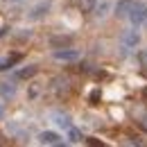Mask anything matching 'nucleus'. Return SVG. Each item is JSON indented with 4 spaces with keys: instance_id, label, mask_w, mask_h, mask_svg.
<instances>
[{
    "instance_id": "f257e3e1",
    "label": "nucleus",
    "mask_w": 147,
    "mask_h": 147,
    "mask_svg": "<svg viewBox=\"0 0 147 147\" xmlns=\"http://www.w3.org/2000/svg\"><path fill=\"white\" fill-rule=\"evenodd\" d=\"M127 18L131 20V25H134V27H147V5L136 0Z\"/></svg>"
},
{
    "instance_id": "f03ea898",
    "label": "nucleus",
    "mask_w": 147,
    "mask_h": 147,
    "mask_svg": "<svg viewBox=\"0 0 147 147\" xmlns=\"http://www.w3.org/2000/svg\"><path fill=\"white\" fill-rule=\"evenodd\" d=\"M73 41L75 38L70 34H55V36L48 38V45L55 50H61V48H73Z\"/></svg>"
},
{
    "instance_id": "7ed1b4c3",
    "label": "nucleus",
    "mask_w": 147,
    "mask_h": 147,
    "mask_svg": "<svg viewBox=\"0 0 147 147\" xmlns=\"http://www.w3.org/2000/svg\"><path fill=\"white\" fill-rule=\"evenodd\" d=\"M38 143L41 145H63V140H61V136L57 131H41L38 134Z\"/></svg>"
},
{
    "instance_id": "20e7f679",
    "label": "nucleus",
    "mask_w": 147,
    "mask_h": 147,
    "mask_svg": "<svg viewBox=\"0 0 147 147\" xmlns=\"http://www.w3.org/2000/svg\"><path fill=\"white\" fill-rule=\"evenodd\" d=\"M55 59L57 61H77L79 52L75 48H61V50H55Z\"/></svg>"
},
{
    "instance_id": "39448f33",
    "label": "nucleus",
    "mask_w": 147,
    "mask_h": 147,
    "mask_svg": "<svg viewBox=\"0 0 147 147\" xmlns=\"http://www.w3.org/2000/svg\"><path fill=\"white\" fill-rule=\"evenodd\" d=\"M120 38H122V45H125V48H136V45L140 43V34H138L136 30H125Z\"/></svg>"
},
{
    "instance_id": "423d86ee",
    "label": "nucleus",
    "mask_w": 147,
    "mask_h": 147,
    "mask_svg": "<svg viewBox=\"0 0 147 147\" xmlns=\"http://www.w3.org/2000/svg\"><path fill=\"white\" fill-rule=\"evenodd\" d=\"M48 11H50V5H48V2H38L36 7L27 14V18H30V20H41V18L48 16Z\"/></svg>"
},
{
    "instance_id": "0eeeda50",
    "label": "nucleus",
    "mask_w": 147,
    "mask_h": 147,
    "mask_svg": "<svg viewBox=\"0 0 147 147\" xmlns=\"http://www.w3.org/2000/svg\"><path fill=\"white\" fill-rule=\"evenodd\" d=\"M134 2H136V0H118V5H115V16H118V18H127L131 7H134Z\"/></svg>"
},
{
    "instance_id": "6e6552de",
    "label": "nucleus",
    "mask_w": 147,
    "mask_h": 147,
    "mask_svg": "<svg viewBox=\"0 0 147 147\" xmlns=\"http://www.w3.org/2000/svg\"><path fill=\"white\" fill-rule=\"evenodd\" d=\"M52 91H55L59 97H61V95H68V93H70V82L59 77V79H55V84H52Z\"/></svg>"
},
{
    "instance_id": "1a4fd4ad",
    "label": "nucleus",
    "mask_w": 147,
    "mask_h": 147,
    "mask_svg": "<svg viewBox=\"0 0 147 147\" xmlns=\"http://www.w3.org/2000/svg\"><path fill=\"white\" fill-rule=\"evenodd\" d=\"M52 120H55L59 127H63L66 131L73 127V122H70V115H68V113H61V111H57V113H52Z\"/></svg>"
},
{
    "instance_id": "9d476101",
    "label": "nucleus",
    "mask_w": 147,
    "mask_h": 147,
    "mask_svg": "<svg viewBox=\"0 0 147 147\" xmlns=\"http://www.w3.org/2000/svg\"><path fill=\"white\" fill-rule=\"evenodd\" d=\"M0 95H2V97H14V95H16V84L2 82V84H0Z\"/></svg>"
},
{
    "instance_id": "9b49d317",
    "label": "nucleus",
    "mask_w": 147,
    "mask_h": 147,
    "mask_svg": "<svg viewBox=\"0 0 147 147\" xmlns=\"http://www.w3.org/2000/svg\"><path fill=\"white\" fill-rule=\"evenodd\" d=\"M36 73H38V66H27V68L18 70V73H16V77H18V79H32Z\"/></svg>"
},
{
    "instance_id": "f8f14e48",
    "label": "nucleus",
    "mask_w": 147,
    "mask_h": 147,
    "mask_svg": "<svg viewBox=\"0 0 147 147\" xmlns=\"http://www.w3.org/2000/svg\"><path fill=\"white\" fill-rule=\"evenodd\" d=\"M20 59H23V55H11V57H7V59H2V61H0V70H9V68H11L16 61H20Z\"/></svg>"
},
{
    "instance_id": "ddd939ff",
    "label": "nucleus",
    "mask_w": 147,
    "mask_h": 147,
    "mask_svg": "<svg viewBox=\"0 0 147 147\" xmlns=\"http://www.w3.org/2000/svg\"><path fill=\"white\" fill-rule=\"evenodd\" d=\"M95 7H97V0H79V9H82L84 14L95 11Z\"/></svg>"
},
{
    "instance_id": "4468645a",
    "label": "nucleus",
    "mask_w": 147,
    "mask_h": 147,
    "mask_svg": "<svg viewBox=\"0 0 147 147\" xmlns=\"http://www.w3.org/2000/svg\"><path fill=\"white\" fill-rule=\"evenodd\" d=\"M82 140H84V136H82L79 129H75V127L68 129V143H82Z\"/></svg>"
},
{
    "instance_id": "2eb2a0df",
    "label": "nucleus",
    "mask_w": 147,
    "mask_h": 147,
    "mask_svg": "<svg viewBox=\"0 0 147 147\" xmlns=\"http://www.w3.org/2000/svg\"><path fill=\"white\" fill-rule=\"evenodd\" d=\"M100 97H102V93H100V88H95V91H91V95H88V100H91L93 107H97L100 104Z\"/></svg>"
},
{
    "instance_id": "dca6fc26",
    "label": "nucleus",
    "mask_w": 147,
    "mask_h": 147,
    "mask_svg": "<svg viewBox=\"0 0 147 147\" xmlns=\"http://www.w3.org/2000/svg\"><path fill=\"white\" fill-rule=\"evenodd\" d=\"M107 9H109V5H107V2H102V5H100V7H95V11H93V14H95V16H100V18H102V16H104V14H107Z\"/></svg>"
},
{
    "instance_id": "f3484780",
    "label": "nucleus",
    "mask_w": 147,
    "mask_h": 147,
    "mask_svg": "<svg viewBox=\"0 0 147 147\" xmlns=\"http://www.w3.org/2000/svg\"><path fill=\"white\" fill-rule=\"evenodd\" d=\"M86 143L93 145V147H100V145H102V140H97V138H86Z\"/></svg>"
},
{
    "instance_id": "a211bd4d",
    "label": "nucleus",
    "mask_w": 147,
    "mask_h": 147,
    "mask_svg": "<svg viewBox=\"0 0 147 147\" xmlns=\"http://www.w3.org/2000/svg\"><path fill=\"white\" fill-rule=\"evenodd\" d=\"M140 125H143V127L147 129V115H143V120H140Z\"/></svg>"
},
{
    "instance_id": "6ab92c4d",
    "label": "nucleus",
    "mask_w": 147,
    "mask_h": 147,
    "mask_svg": "<svg viewBox=\"0 0 147 147\" xmlns=\"http://www.w3.org/2000/svg\"><path fill=\"white\" fill-rule=\"evenodd\" d=\"M2 115H5V107L0 104V118H2Z\"/></svg>"
},
{
    "instance_id": "aec40b11",
    "label": "nucleus",
    "mask_w": 147,
    "mask_h": 147,
    "mask_svg": "<svg viewBox=\"0 0 147 147\" xmlns=\"http://www.w3.org/2000/svg\"><path fill=\"white\" fill-rule=\"evenodd\" d=\"M143 97H145V100H147V86H145V88H143Z\"/></svg>"
},
{
    "instance_id": "412c9836",
    "label": "nucleus",
    "mask_w": 147,
    "mask_h": 147,
    "mask_svg": "<svg viewBox=\"0 0 147 147\" xmlns=\"http://www.w3.org/2000/svg\"><path fill=\"white\" fill-rule=\"evenodd\" d=\"M16 2H23V0H16Z\"/></svg>"
}]
</instances>
